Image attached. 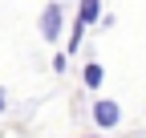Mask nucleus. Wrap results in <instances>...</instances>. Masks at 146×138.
I'll list each match as a JSON object with an SVG mask.
<instances>
[{
    "label": "nucleus",
    "instance_id": "obj_1",
    "mask_svg": "<svg viewBox=\"0 0 146 138\" xmlns=\"http://www.w3.org/2000/svg\"><path fill=\"white\" fill-rule=\"evenodd\" d=\"M61 16H65V8L53 0V4H45V12H41V41H57L61 37Z\"/></svg>",
    "mask_w": 146,
    "mask_h": 138
},
{
    "label": "nucleus",
    "instance_id": "obj_2",
    "mask_svg": "<svg viewBox=\"0 0 146 138\" xmlns=\"http://www.w3.org/2000/svg\"><path fill=\"white\" fill-rule=\"evenodd\" d=\"M94 122H98L102 130H114V126L122 122V110H118V102H110V98L94 102Z\"/></svg>",
    "mask_w": 146,
    "mask_h": 138
},
{
    "label": "nucleus",
    "instance_id": "obj_3",
    "mask_svg": "<svg viewBox=\"0 0 146 138\" xmlns=\"http://www.w3.org/2000/svg\"><path fill=\"white\" fill-rule=\"evenodd\" d=\"M77 21H81V25H98V21H102V0H81Z\"/></svg>",
    "mask_w": 146,
    "mask_h": 138
},
{
    "label": "nucleus",
    "instance_id": "obj_4",
    "mask_svg": "<svg viewBox=\"0 0 146 138\" xmlns=\"http://www.w3.org/2000/svg\"><path fill=\"white\" fill-rule=\"evenodd\" d=\"M81 77H85V90H98V85H102V77H106V69H102L98 61H89V65H85V73H81Z\"/></svg>",
    "mask_w": 146,
    "mask_h": 138
},
{
    "label": "nucleus",
    "instance_id": "obj_5",
    "mask_svg": "<svg viewBox=\"0 0 146 138\" xmlns=\"http://www.w3.org/2000/svg\"><path fill=\"white\" fill-rule=\"evenodd\" d=\"M81 33H85V25L77 21V25H73V33H69V53H77V45H81Z\"/></svg>",
    "mask_w": 146,
    "mask_h": 138
},
{
    "label": "nucleus",
    "instance_id": "obj_6",
    "mask_svg": "<svg viewBox=\"0 0 146 138\" xmlns=\"http://www.w3.org/2000/svg\"><path fill=\"white\" fill-rule=\"evenodd\" d=\"M65 65H69V57H65V53H57V57H53V69H57V73H65Z\"/></svg>",
    "mask_w": 146,
    "mask_h": 138
},
{
    "label": "nucleus",
    "instance_id": "obj_7",
    "mask_svg": "<svg viewBox=\"0 0 146 138\" xmlns=\"http://www.w3.org/2000/svg\"><path fill=\"white\" fill-rule=\"evenodd\" d=\"M4 106H8V94H4V90H0V114H4Z\"/></svg>",
    "mask_w": 146,
    "mask_h": 138
},
{
    "label": "nucleus",
    "instance_id": "obj_8",
    "mask_svg": "<svg viewBox=\"0 0 146 138\" xmlns=\"http://www.w3.org/2000/svg\"><path fill=\"white\" fill-rule=\"evenodd\" d=\"M89 138H102V134H89Z\"/></svg>",
    "mask_w": 146,
    "mask_h": 138
}]
</instances>
